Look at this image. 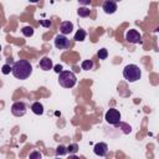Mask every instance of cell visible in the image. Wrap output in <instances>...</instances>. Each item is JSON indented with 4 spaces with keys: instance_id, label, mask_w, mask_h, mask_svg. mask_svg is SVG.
<instances>
[{
    "instance_id": "2",
    "label": "cell",
    "mask_w": 159,
    "mask_h": 159,
    "mask_svg": "<svg viewBox=\"0 0 159 159\" xmlns=\"http://www.w3.org/2000/svg\"><path fill=\"white\" fill-rule=\"evenodd\" d=\"M77 82V78L71 71H61L58 73V83L65 88H72Z\"/></svg>"
},
{
    "instance_id": "24",
    "label": "cell",
    "mask_w": 159,
    "mask_h": 159,
    "mask_svg": "<svg viewBox=\"0 0 159 159\" xmlns=\"http://www.w3.org/2000/svg\"><path fill=\"white\" fill-rule=\"evenodd\" d=\"M53 68H55V72H57V73H60L62 71V66L61 65H56Z\"/></svg>"
},
{
    "instance_id": "17",
    "label": "cell",
    "mask_w": 159,
    "mask_h": 159,
    "mask_svg": "<svg viewBox=\"0 0 159 159\" xmlns=\"http://www.w3.org/2000/svg\"><path fill=\"white\" fill-rule=\"evenodd\" d=\"M67 153V148L62 144H60L57 148H56V155H65Z\"/></svg>"
},
{
    "instance_id": "16",
    "label": "cell",
    "mask_w": 159,
    "mask_h": 159,
    "mask_svg": "<svg viewBox=\"0 0 159 159\" xmlns=\"http://www.w3.org/2000/svg\"><path fill=\"white\" fill-rule=\"evenodd\" d=\"M77 14H78L80 17H87V16H89L91 10L87 9V7H80V9L77 10Z\"/></svg>"
},
{
    "instance_id": "13",
    "label": "cell",
    "mask_w": 159,
    "mask_h": 159,
    "mask_svg": "<svg viewBox=\"0 0 159 159\" xmlns=\"http://www.w3.org/2000/svg\"><path fill=\"white\" fill-rule=\"evenodd\" d=\"M81 67H82V70H84V71H89V70H92V67H93V61H92V60H84V61H82Z\"/></svg>"
},
{
    "instance_id": "18",
    "label": "cell",
    "mask_w": 159,
    "mask_h": 159,
    "mask_svg": "<svg viewBox=\"0 0 159 159\" xmlns=\"http://www.w3.org/2000/svg\"><path fill=\"white\" fill-rule=\"evenodd\" d=\"M97 56H98L99 60H106V58L108 57V51H107L106 48H101V50L98 51Z\"/></svg>"
},
{
    "instance_id": "26",
    "label": "cell",
    "mask_w": 159,
    "mask_h": 159,
    "mask_svg": "<svg viewBox=\"0 0 159 159\" xmlns=\"http://www.w3.org/2000/svg\"><path fill=\"white\" fill-rule=\"evenodd\" d=\"M0 51H1V45H0Z\"/></svg>"
},
{
    "instance_id": "1",
    "label": "cell",
    "mask_w": 159,
    "mask_h": 159,
    "mask_svg": "<svg viewBox=\"0 0 159 159\" xmlns=\"http://www.w3.org/2000/svg\"><path fill=\"white\" fill-rule=\"evenodd\" d=\"M11 72H12V75L17 80H26L32 73V67H31V65H30L29 61H26V60H19V61H16L12 65Z\"/></svg>"
},
{
    "instance_id": "23",
    "label": "cell",
    "mask_w": 159,
    "mask_h": 159,
    "mask_svg": "<svg viewBox=\"0 0 159 159\" xmlns=\"http://www.w3.org/2000/svg\"><path fill=\"white\" fill-rule=\"evenodd\" d=\"M91 1H92V0H78V2H80L81 5H83V6L89 5V4H91Z\"/></svg>"
},
{
    "instance_id": "12",
    "label": "cell",
    "mask_w": 159,
    "mask_h": 159,
    "mask_svg": "<svg viewBox=\"0 0 159 159\" xmlns=\"http://www.w3.org/2000/svg\"><path fill=\"white\" fill-rule=\"evenodd\" d=\"M31 111H32L35 114L41 116V114L43 113V106H42L40 102H35V103L31 104Z\"/></svg>"
},
{
    "instance_id": "5",
    "label": "cell",
    "mask_w": 159,
    "mask_h": 159,
    "mask_svg": "<svg viewBox=\"0 0 159 159\" xmlns=\"http://www.w3.org/2000/svg\"><path fill=\"white\" fill-rule=\"evenodd\" d=\"M26 109L27 108H26V104L24 102H15L11 106V113L15 117H22V116H25Z\"/></svg>"
},
{
    "instance_id": "19",
    "label": "cell",
    "mask_w": 159,
    "mask_h": 159,
    "mask_svg": "<svg viewBox=\"0 0 159 159\" xmlns=\"http://www.w3.org/2000/svg\"><path fill=\"white\" fill-rule=\"evenodd\" d=\"M78 150V145L76 144V143H73V144H71V145H68L67 147V153H76Z\"/></svg>"
},
{
    "instance_id": "14",
    "label": "cell",
    "mask_w": 159,
    "mask_h": 159,
    "mask_svg": "<svg viewBox=\"0 0 159 159\" xmlns=\"http://www.w3.org/2000/svg\"><path fill=\"white\" fill-rule=\"evenodd\" d=\"M21 32L25 37H31L34 35V29L31 26H25V27L21 29Z\"/></svg>"
},
{
    "instance_id": "21",
    "label": "cell",
    "mask_w": 159,
    "mask_h": 159,
    "mask_svg": "<svg viewBox=\"0 0 159 159\" xmlns=\"http://www.w3.org/2000/svg\"><path fill=\"white\" fill-rule=\"evenodd\" d=\"M40 24L45 27H51V25H52L51 20H40Z\"/></svg>"
},
{
    "instance_id": "8",
    "label": "cell",
    "mask_w": 159,
    "mask_h": 159,
    "mask_svg": "<svg viewBox=\"0 0 159 159\" xmlns=\"http://www.w3.org/2000/svg\"><path fill=\"white\" fill-rule=\"evenodd\" d=\"M102 9H103V11H104L106 14H114V12L117 11V4H116V1H113V0H106V1L103 2Z\"/></svg>"
},
{
    "instance_id": "22",
    "label": "cell",
    "mask_w": 159,
    "mask_h": 159,
    "mask_svg": "<svg viewBox=\"0 0 159 159\" xmlns=\"http://www.w3.org/2000/svg\"><path fill=\"white\" fill-rule=\"evenodd\" d=\"M30 158H31V159H32V158H41V153H39V152H34V153L30 154Z\"/></svg>"
},
{
    "instance_id": "9",
    "label": "cell",
    "mask_w": 159,
    "mask_h": 159,
    "mask_svg": "<svg viewBox=\"0 0 159 159\" xmlns=\"http://www.w3.org/2000/svg\"><path fill=\"white\" fill-rule=\"evenodd\" d=\"M93 152H94V154L96 155H99V157H104L106 154H107V152H108V145L106 144V143H97L96 145H94V148H93Z\"/></svg>"
},
{
    "instance_id": "11",
    "label": "cell",
    "mask_w": 159,
    "mask_h": 159,
    "mask_svg": "<svg viewBox=\"0 0 159 159\" xmlns=\"http://www.w3.org/2000/svg\"><path fill=\"white\" fill-rule=\"evenodd\" d=\"M39 66H40V68H41L42 71H50V70H52V67H53L52 61H51L48 57H42V58L40 60Z\"/></svg>"
},
{
    "instance_id": "10",
    "label": "cell",
    "mask_w": 159,
    "mask_h": 159,
    "mask_svg": "<svg viewBox=\"0 0 159 159\" xmlns=\"http://www.w3.org/2000/svg\"><path fill=\"white\" fill-rule=\"evenodd\" d=\"M72 30H73V24L71 21H63V22H61V25H60V32L62 35H68V34L72 32Z\"/></svg>"
},
{
    "instance_id": "6",
    "label": "cell",
    "mask_w": 159,
    "mask_h": 159,
    "mask_svg": "<svg viewBox=\"0 0 159 159\" xmlns=\"http://www.w3.org/2000/svg\"><path fill=\"white\" fill-rule=\"evenodd\" d=\"M125 40L129 43H140L142 42V37L139 35V32L137 30H128L125 34Z\"/></svg>"
},
{
    "instance_id": "25",
    "label": "cell",
    "mask_w": 159,
    "mask_h": 159,
    "mask_svg": "<svg viewBox=\"0 0 159 159\" xmlns=\"http://www.w3.org/2000/svg\"><path fill=\"white\" fill-rule=\"evenodd\" d=\"M29 1H31V2H37L39 0H29Z\"/></svg>"
},
{
    "instance_id": "7",
    "label": "cell",
    "mask_w": 159,
    "mask_h": 159,
    "mask_svg": "<svg viewBox=\"0 0 159 159\" xmlns=\"http://www.w3.org/2000/svg\"><path fill=\"white\" fill-rule=\"evenodd\" d=\"M55 46L58 48V50H63V48H67L70 46V40L65 36V35H57L55 37Z\"/></svg>"
},
{
    "instance_id": "4",
    "label": "cell",
    "mask_w": 159,
    "mask_h": 159,
    "mask_svg": "<svg viewBox=\"0 0 159 159\" xmlns=\"http://www.w3.org/2000/svg\"><path fill=\"white\" fill-rule=\"evenodd\" d=\"M104 119H106L107 123H109V124H112V125H117V124H119V122H120V113H119L117 109L111 108V109L107 111V113H106V116H104Z\"/></svg>"
},
{
    "instance_id": "15",
    "label": "cell",
    "mask_w": 159,
    "mask_h": 159,
    "mask_svg": "<svg viewBox=\"0 0 159 159\" xmlns=\"http://www.w3.org/2000/svg\"><path fill=\"white\" fill-rule=\"evenodd\" d=\"M84 39H86V31L81 30V29L75 34V37H73V40H76V41H83Z\"/></svg>"
},
{
    "instance_id": "20",
    "label": "cell",
    "mask_w": 159,
    "mask_h": 159,
    "mask_svg": "<svg viewBox=\"0 0 159 159\" xmlns=\"http://www.w3.org/2000/svg\"><path fill=\"white\" fill-rule=\"evenodd\" d=\"M1 72H2L4 75H9V73L11 72V67H10V65H4L2 68H1Z\"/></svg>"
},
{
    "instance_id": "3",
    "label": "cell",
    "mask_w": 159,
    "mask_h": 159,
    "mask_svg": "<svg viewBox=\"0 0 159 159\" xmlns=\"http://www.w3.org/2000/svg\"><path fill=\"white\" fill-rule=\"evenodd\" d=\"M142 71L137 65H127L123 70V77L128 82H135L140 78Z\"/></svg>"
}]
</instances>
